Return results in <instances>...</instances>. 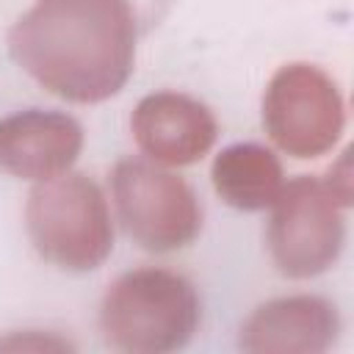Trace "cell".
Instances as JSON below:
<instances>
[{"mask_svg":"<svg viewBox=\"0 0 354 354\" xmlns=\"http://www.w3.org/2000/svg\"><path fill=\"white\" fill-rule=\"evenodd\" d=\"M263 124L285 155L318 158L343 133V97L335 80L313 64L279 66L263 94Z\"/></svg>","mask_w":354,"mask_h":354,"instance_id":"8992f818","label":"cell"},{"mask_svg":"<svg viewBox=\"0 0 354 354\" xmlns=\"http://www.w3.org/2000/svg\"><path fill=\"white\" fill-rule=\"evenodd\" d=\"M130 130L138 149L163 166L196 163L218 136L213 111L180 91L144 97L130 116Z\"/></svg>","mask_w":354,"mask_h":354,"instance_id":"52a82bcc","label":"cell"},{"mask_svg":"<svg viewBox=\"0 0 354 354\" xmlns=\"http://www.w3.org/2000/svg\"><path fill=\"white\" fill-rule=\"evenodd\" d=\"M8 50L50 94L102 102L133 72L136 17L127 0H36L14 22Z\"/></svg>","mask_w":354,"mask_h":354,"instance_id":"6da1fadb","label":"cell"},{"mask_svg":"<svg viewBox=\"0 0 354 354\" xmlns=\"http://www.w3.org/2000/svg\"><path fill=\"white\" fill-rule=\"evenodd\" d=\"M266 230L268 254L279 274L307 279L324 274L346 241L343 202L326 180L301 174L282 185Z\"/></svg>","mask_w":354,"mask_h":354,"instance_id":"5b68a950","label":"cell"},{"mask_svg":"<svg viewBox=\"0 0 354 354\" xmlns=\"http://www.w3.org/2000/svg\"><path fill=\"white\" fill-rule=\"evenodd\" d=\"M199 318L196 288L183 274L152 266L122 274L111 282L100 304L105 343L130 354L183 348L199 329Z\"/></svg>","mask_w":354,"mask_h":354,"instance_id":"7a4b0ae2","label":"cell"},{"mask_svg":"<svg viewBox=\"0 0 354 354\" xmlns=\"http://www.w3.org/2000/svg\"><path fill=\"white\" fill-rule=\"evenodd\" d=\"M83 149V127L61 111H22L0 119V169L22 180L64 174Z\"/></svg>","mask_w":354,"mask_h":354,"instance_id":"ba28073f","label":"cell"},{"mask_svg":"<svg viewBox=\"0 0 354 354\" xmlns=\"http://www.w3.org/2000/svg\"><path fill=\"white\" fill-rule=\"evenodd\" d=\"M33 249L64 271H91L113 249L108 202L86 174H58L41 180L25 207Z\"/></svg>","mask_w":354,"mask_h":354,"instance_id":"3957f363","label":"cell"},{"mask_svg":"<svg viewBox=\"0 0 354 354\" xmlns=\"http://www.w3.org/2000/svg\"><path fill=\"white\" fill-rule=\"evenodd\" d=\"M111 194L124 232L147 252L183 249L202 230V207L191 185L155 160H119L111 171Z\"/></svg>","mask_w":354,"mask_h":354,"instance_id":"277c9868","label":"cell"},{"mask_svg":"<svg viewBox=\"0 0 354 354\" xmlns=\"http://www.w3.org/2000/svg\"><path fill=\"white\" fill-rule=\"evenodd\" d=\"M210 177L216 194L238 210L271 207L285 185L279 158L260 144H232L221 149Z\"/></svg>","mask_w":354,"mask_h":354,"instance_id":"30bf717a","label":"cell"},{"mask_svg":"<svg viewBox=\"0 0 354 354\" xmlns=\"http://www.w3.org/2000/svg\"><path fill=\"white\" fill-rule=\"evenodd\" d=\"M340 332L332 301L285 296L260 304L241 326V348L252 354H321Z\"/></svg>","mask_w":354,"mask_h":354,"instance_id":"9c48e42d","label":"cell"}]
</instances>
